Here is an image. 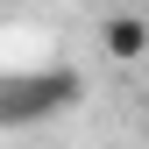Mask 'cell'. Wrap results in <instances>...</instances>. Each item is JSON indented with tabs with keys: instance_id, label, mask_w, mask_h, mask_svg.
Instances as JSON below:
<instances>
[{
	"instance_id": "obj_1",
	"label": "cell",
	"mask_w": 149,
	"mask_h": 149,
	"mask_svg": "<svg viewBox=\"0 0 149 149\" xmlns=\"http://www.w3.org/2000/svg\"><path fill=\"white\" fill-rule=\"evenodd\" d=\"M142 50H149V22L114 14V22H107V57H142Z\"/></svg>"
}]
</instances>
